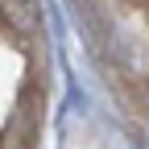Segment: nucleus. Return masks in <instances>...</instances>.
<instances>
[{"instance_id": "f257e3e1", "label": "nucleus", "mask_w": 149, "mask_h": 149, "mask_svg": "<svg viewBox=\"0 0 149 149\" xmlns=\"http://www.w3.org/2000/svg\"><path fill=\"white\" fill-rule=\"evenodd\" d=\"M0 17L17 29V33H33L37 21H42V13H37V0H0Z\"/></svg>"}]
</instances>
